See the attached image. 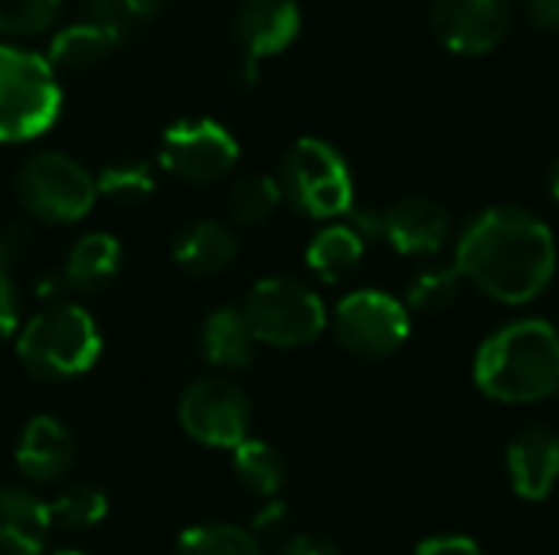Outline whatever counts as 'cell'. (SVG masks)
Returning a JSON list of instances; mask_svg holds the SVG:
<instances>
[{"instance_id": "f546056e", "label": "cell", "mask_w": 559, "mask_h": 555, "mask_svg": "<svg viewBox=\"0 0 559 555\" xmlns=\"http://www.w3.org/2000/svg\"><path fill=\"white\" fill-rule=\"evenodd\" d=\"M20 330V288L13 278V262L0 258V340Z\"/></svg>"}, {"instance_id": "6da1fadb", "label": "cell", "mask_w": 559, "mask_h": 555, "mask_svg": "<svg viewBox=\"0 0 559 555\" xmlns=\"http://www.w3.org/2000/svg\"><path fill=\"white\" fill-rule=\"evenodd\" d=\"M557 265L550 229L521 206H491L478 213L455 252L462 278L504 304H524L537 298Z\"/></svg>"}, {"instance_id": "ba28073f", "label": "cell", "mask_w": 559, "mask_h": 555, "mask_svg": "<svg viewBox=\"0 0 559 555\" xmlns=\"http://www.w3.org/2000/svg\"><path fill=\"white\" fill-rule=\"evenodd\" d=\"M160 167L183 183H213L239 160V141L213 118H180L160 134Z\"/></svg>"}, {"instance_id": "44dd1931", "label": "cell", "mask_w": 559, "mask_h": 555, "mask_svg": "<svg viewBox=\"0 0 559 555\" xmlns=\"http://www.w3.org/2000/svg\"><path fill=\"white\" fill-rule=\"evenodd\" d=\"M364 258V236L354 226H328L308 245V265L318 278L337 285Z\"/></svg>"}, {"instance_id": "83f0119b", "label": "cell", "mask_w": 559, "mask_h": 555, "mask_svg": "<svg viewBox=\"0 0 559 555\" xmlns=\"http://www.w3.org/2000/svg\"><path fill=\"white\" fill-rule=\"evenodd\" d=\"M164 0H82V16L115 29L118 36L134 33L160 13Z\"/></svg>"}, {"instance_id": "603a6c76", "label": "cell", "mask_w": 559, "mask_h": 555, "mask_svg": "<svg viewBox=\"0 0 559 555\" xmlns=\"http://www.w3.org/2000/svg\"><path fill=\"white\" fill-rule=\"evenodd\" d=\"M95 183H98V196H105V200H111L118 206H138L157 190L154 167L144 157H115V160H108L95 173Z\"/></svg>"}, {"instance_id": "484cf974", "label": "cell", "mask_w": 559, "mask_h": 555, "mask_svg": "<svg viewBox=\"0 0 559 555\" xmlns=\"http://www.w3.org/2000/svg\"><path fill=\"white\" fill-rule=\"evenodd\" d=\"M49 514L66 530H92L108 517V497L92 484H75L49 504Z\"/></svg>"}, {"instance_id": "277c9868", "label": "cell", "mask_w": 559, "mask_h": 555, "mask_svg": "<svg viewBox=\"0 0 559 555\" xmlns=\"http://www.w3.org/2000/svg\"><path fill=\"white\" fill-rule=\"evenodd\" d=\"M59 111L62 85L46 52L0 39V141H33L56 124Z\"/></svg>"}, {"instance_id": "4dcf8cb0", "label": "cell", "mask_w": 559, "mask_h": 555, "mask_svg": "<svg viewBox=\"0 0 559 555\" xmlns=\"http://www.w3.org/2000/svg\"><path fill=\"white\" fill-rule=\"evenodd\" d=\"M416 555H481V550L465 536H436V540H426Z\"/></svg>"}, {"instance_id": "e575fe53", "label": "cell", "mask_w": 559, "mask_h": 555, "mask_svg": "<svg viewBox=\"0 0 559 555\" xmlns=\"http://www.w3.org/2000/svg\"><path fill=\"white\" fill-rule=\"evenodd\" d=\"M550 193H554V200L559 203V157L554 160V167H550Z\"/></svg>"}, {"instance_id": "ac0fdd59", "label": "cell", "mask_w": 559, "mask_h": 555, "mask_svg": "<svg viewBox=\"0 0 559 555\" xmlns=\"http://www.w3.org/2000/svg\"><path fill=\"white\" fill-rule=\"evenodd\" d=\"M121 272V242L111 232H88L82 236L62 262V281L69 291L98 294L105 291Z\"/></svg>"}, {"instance_id": "836d02e7", "label": "cell", "mask_w": 559, "mask_h": 555, "mask_svg": "<svg viewBox=\"0 0 559 555\" xmlns=\"http://www.w3.org/2000/svg\"><path fill=\"white\" fill-rule=\"evenodd\" d=\"M285 517H288L285 504H282V500H269V504H265V507L259 510V517H255V530H259V533H272V530H282Z\"/></svg>"}, {"instance_id": "8992f818", "label": "cell", "mask_w": 559, "mask_h": 555, "mask_svg": "<svg viewBox=\"0 0 559 555\" xmlns=\"http://www.w3.org/2000/svg\"><path fill=\"white\" fill-rule=\"evenodd\" d=\"M282 196L314 216H341L354 206V177L341 150L321 137H301L288 147L278 170Z\"/></svg>"}, {"instance_id": "4fadbf2b", "label": "cell", "mask_w": 559, "mask_h": 555, "mask_svg": "<svg viewBox=\"0 0 559 555\" xmlns=\"http://www.w3.org/2000/svg\"><path fill=\"white\" fill-rule=\"evenodd\" d=\"M16 471L33 481V484H56L62 481L72 464H75V438L72 432L52 419V415H36L26 422L16 451H13Z\"/></svg>"}, {"instance_id": "8fae6325", "label": "cell", "mask_w": 559, "mask_h": 555, "mask_svg": "<svg viewBox=\"0 0 559 555\" xmlns=\"http://www.w3.org/2000/svg\"><path fill=\"white\" fill-rule=\"evenodd\" d=\"M511 0H436L429 23L436 39L459 56L491 52L511 29Z\"/></svg>"}, {"instance_id": "30bf717a", "label": "cell", "mask_w": 559, "mask_h": 555, "mask_svg": "<svg viewBox=\"0 0 559 555\" xmlns=\"http://www.w3.org/2000/svg\"><path fill=\"white\" fill-rule=\"evenodd\" d=\"M337 340L367 360L396 353L409 337V317L403 304L383 291H357L337 304L334 314Z\"/></svg>"}, {"instance_id": "9c48e42d", "label": "cell", "mask_w": 559, "mask_h": 555, "mask_svg": "<svg viewBox=\"0 0 559 555\" xmlns=\"http://www.w3.org/2000/svg\"><path fill=\"white\" fill-rule=\"evenodd\" d=\"M180 429L206 448H239L249 438L252 406L246 393L219 376L197 379L177 402Z\"/></svg>"}, {"instance_id": "52a82bcc", "label": "cell", "mask_w": 559, "mask_h": 555, "mask_svg": "<svg viewBox=\"0 0 559 555\" xmlns=\"http://www.w3.org/2000/svg\"><path fill=\"white\" fill-rule=\"evenodd\" d=\"M242 317L255 343L272 347H305L328 324L321 298L308 285L292 278H265L252 285L242 304Z\"/></svg>"}, {"instance_id": "9a60e30c", "label": "cell", "mask_w": 559, "mask_h": 555, "mask_svg": "<svg viewBox=\"0 0 559 555\" xmlns=\"http://www.w3.org/2000/svg\"><path fill=\"white\" fill-rule=\"evenodd\" d=\"M511 484L524 500H544L559 481V435L554 429H524L508 448Z\"/></svg>"}, {"instance_id": "3957f363", "label": "cell", "mask_w": 559, "mask_h": 555, "mask_svg": "<svg viewBox=\"0 0 559 555\" xmlns=\"http://www.w3.org/2000/svg\"><path fill=\"white\" fill-rule=\"evenodd\" d=\"M16 357L36 379H75L98 363L102 330L85 307L72 301H52L16 334Z\"/></svg>"}, {"instance_id": "8d00e7d4", "label": "cell", "mask_w": 559, "mask_h": 555, "mask_svg": "<svg viewBox=\"0 0 559 555\" xmlns=\"http://www.w3.org/2000/svg\"><path fill=\"white\" fill-rule=\"evenodd\" d=\"M557 396H559V389H557Z\"/></svg>"}, {"instance_id": "cb8c5ba5", "label": "cell", "mask_w": 559, "mask_h": 555, "mask_svg": "<svg viewBox=\"0 0 559 555\" xmlns=\"http://www.w3.org/2000/svg\"><path fill=\"white\" fill-rule=\"evenodd\" d=\"M174 555H262L252 533L229 523H203L180 533Z\"/></svg>"}, {"instance_id": "5b68a950", "label": "cell", "mask_w": 559, "mask_h": 555, "mask_svg": "<svg viewBox=\"0 0 559 555\" xmlns=\"http://www.w3.org/2000/svg\"><path fill=\"white\" fill-rule=\"evenodd\" d=\"M16 200L20 206L49 226L82 222L95 200V173L66 150H36L16 170Z\"/></svg>"}, {"instance_id": "d6986e66", "label": "cell", "mask_w": 559, "mask_h": 555, "mask_svg": "<svg viewBox=\"0 0 559 555\" xmlns=\"http://www.w3.org/2000/svg\"><path fill=\"white\" fill-rule=\"evenodd\" d=\"M121 43V36L88 16L82 20H72L66 26H59L52 36H49V46H46V59L52 62V69H66V72H82V69H92L98 65L102 59H108L115 52V46Z\"/></svg>"}, {"instance_id": "d590c367", "label": "cell", "mask_w": 559, "mask_h": 555, "mask_svg": "<svg viewBox=\"0 0 559 555\" xmlns=\"http://www.w3.org/2000/svg\"><path fill=\"white\" fill-rule=\"evenodd\" d=\"M49 555H85V553H79V550H59V553H49Z\"/></svg>"}, {"instance_id": "1f68e13d", "label": "cell", "mask_w": 559, "mask_h": 555, "mask_svg": "<svg viewBox=\"0 0 559 555\" xmlns=\"http://www.w3.org/2000/svg\"><path fill=\"white\" fill-rule=\"evenodd\" d=\"M278 555H341L328 540H321V536H314V533H301V536H292L285 546H282V553Z\"/></svg>"}, {"instance_id": "d4e9b609", "label": "cell", "mask_w": 559, "mask_h": 555, "mask_svg": "<svg viewBox=\"0 0 559 555\" xmlns=\"http://www.w3.org/2000/svg\"><path fill=\"white\" fill-rule=\"evenodd\" d=\"M282 183L278 177H269V173H249L242 177L233 193H229V216L242 226H255V222H265L275 206L282 203Z\"/></svg>"}, {"instance_id": "f1b7e54d", "label": "cell", "mask_w": 559, "mask_h": 555, "mask_svg": "<svg viewBox=\"0 0 559 555\" xmlns=\"http://www.w3.org/2000/svg\"><path fill=\"white\" fill-rule=\"evenodd\" d=\"M462 291V272L452 265V268H432V272H423L413 288H409V304L423 314H432V311H445L455 304Z\"/></svg>"}, {"instance_id": "4316f807", "label": "cell", "mask_w": 559, "mask_h": 555, "mask_svg": "<svg viewBox=\"0 0 559 555\" xmlns=\"http://www.w3.org/2000/svg\"><path fill=\"white\" fill-rule=\"evenodd\" d=\"M66 0H0V33L3 36H39L49 33L62 13Z\"/></svg>"}, {"instance_id": "7402d4cb", "label": "cell", "mask_w": 559, "mask_h": 555, "mask_svg": "<svg viewBox=\"0 0 559 555\" xmlns=\"http://www.w3.org/2000/svg\"><path fill=\"white\" fill-rule=\"evenodd\" d=\"M233 471L239 484L255 497H275L285 484V458L259 438H246L233 451Z\"/></svg>"}, {"instance_id": "5bb4252c", "label": "cell", "mask_w": 559, "mask_h": 555, "mask_svg": "<svg viewBox=\"0 0 559 555\" xmlns=\"http://www.w3.org/2000/svg\"><path fill=\"white\" fill-rule=\"evenodd\" d=\"M380 232L403 255H436L449 242V216L426 196H406L380 213Z\"/></svg>"}, {"instance_id": "ffe728a7", "label": "cell", "mask_w": 559, "mask_h": 555, "mask_svg": "<svg viewBox=\"0 0 559 555\" xmlns=\"http://www.w3.org/2000/svg\"><path fill=\"white\" fill-rule=\"evenodd\" d=\"M200 350L206 363L219 370H242L252 363L255 337L242 317V307H216L200 330Z\"/></svg>"}, {"instance_id": "2e32d148", "label": "cell", "mask_w": 559, "mask_h": 555, "mask_svg": "<svg viewBox=\"0 0 559 555\" xmlns=\"http://www.w3.org/2000/svg\"><path fill=\"white\" fill-rule=\"evenodd\" d=\"M170 255L187 275L210 278L233 265V258L239 255V239L229 226L216 219H193L174 232Z\"/></svg>"}, {"instance_id": "e0dca14e", "label": "cell", "mask_w": 559, "mask_h": 555, "mask_svg": "<svg viewBox=\"0 0 559 555\" xmlns=\"http://www.w3.org/2000/svg\"><path fill=\"white\" fill-rule=\"evenodd\" d=\"M52 514L33 491L0 487V555H43Z\"/></svg>"}, {"instance_id": "7a4b0ae2", "label": "cell", "mask_w": 559, "mask_h": 555, "mask_svg": "<svg viewBox=\"0 0 559 555\" xmlns=\"http://www.w3.org/2000/svg\"><path fill=\"white\" fill-rule=\"evenodd\" d=\"M475 383L498 402H540L559 389V334L547 321H518L491 334L475 357Z\"/></svg>"}, {"instance_id": "7c38bea8", "label": "cell", "mask_w": 559, "mask_h": 555, "mask_svg": "<svg viewBox=\"0 0 559 555\" xmlns=\"http://www.w3.org/2000/svg\"><path fill=\"white\" fill-rule=\"evenodd\" d=\"M301 33L298 0H242L233 13V39L242 49V62L259 65L265 56L285 52Z\"/></svg>"}, {"instance_id": "d6a6232c", "label": "cell", "mask_w": 559, "mask_h": 555, "mask_svg": "<svg viewBox=\"0 0 559 555\" xmlns=\"http://www.w3.org/2000/svg\"><path fill=\"white\" fill-rule=\"evenodd\" d=\"M524 7L534 26L547 33H559V0H524Z\"/></svg>"}]
</instances>
